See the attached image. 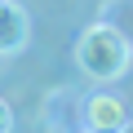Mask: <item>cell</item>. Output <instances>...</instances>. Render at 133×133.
<instances>
[{
	"mask_svg": "<svg viewBox=\"0 0 133 133\" xmlns=\"http://www.w3.org/2000/svg\"><path fill=\"white\" fill-rule=\"evenodd\" d=\"M76 62H80V71L93 76V80H120L129 71V62H133V49H129V36L107 27V22H93L84 27V36L76 40Z\"/></svg>",
	"mask_w": 133,
	"mask_h": 133,
	"instance_id": "1",
	"label": "cell"
},
{
	"mask_svg": "<svg viewBox=\"0 0 133 133\" xmlns=\"http://www.w3.org/2000/svg\"><path fill=\"white\" fill-rule=\"evenodd\" d=\"M84 124H89V133H107V129L124 124V102L115 93H93L84 102Z\"/></svg>",
	"mask_w": 133,
	"mask_h": 133,
	"instance_id": "2",
	"label": "cell"
},
{
	"mask_svg": "<svg viewBox=\"0 0 133 133\" xmlns=\"http://www.w3.org/2000/svg\"><path fill=\"white\" fill-rule=\"evenodd\" d=\"M27 44V14L14 0H0V53H18Z\"/></svg>",
	"mask_w": 133,
	"mask_h": 133,
	"instance_id": "3",
	"label": "cell"
},
{
	"mask_svg": "<svg viewBox=\"0 0 133 133\" xmlns=\"http://www.w3.org/2000/svg\"><path fill=\"white\" fill-rule=\"evenodd\" d=\"M14 129V111H9V102L0 98V133H9Z\"/></svg>",
	"mask_w": 133,
	"mask_h": 133,
	"instance_id": "4",
	"label": "cell"
},
{
	"mask_svg": "<svg viewBox=\"0 0 133 133\" xmlns=\"http://www.w3.org/2000/svg\"><path fill=\"white\" fill-rule=\"evenodd\" d=\"M107 133H133V124L124 120V124H115V129H107Z\"/></svg>",
	"mask_w": 133,
	"mask_h": 133,
	"instance_id": "5",
	"label": "cell"
}]
</instances>
